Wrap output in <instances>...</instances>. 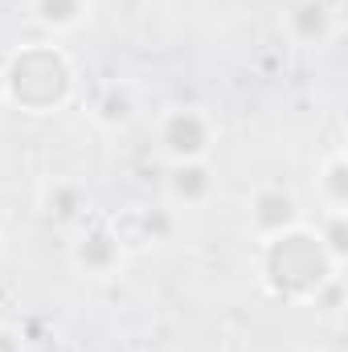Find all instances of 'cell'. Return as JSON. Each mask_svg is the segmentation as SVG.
<instances>
[{
  "instance_id": "cell-1",
  "label": "cell",
  "mask_w": 348,
  "mask_h": 352,
  "mask_svg": "<svg viewBox=\"0 0 348 352\" xmlns=\"http://www.w3.org/2000/svg\"><path fill=\"white\" fill-rule=\"evenodd\" d=\"M332 270H336V263L324 250L320 234H312L303 226H291V230L262 238V283L274 299L307 303L320 295V287Z\"/></svg>"
},
{
  "instance_id": "cell-2",
  "label": "cell",
  "mask_w": 348,
  "mask_h": 352,
  "mask_svg": "<svg viewBox=\"0 0 348 352\" xmlns=\"http://www.w3.org/2000/svg\"><path fill=\"white\" fill-rule=\"evenodd\" d=\"M0 87H4V102H17L33 115H50L70 98L74 66L58 45H29L8 58Z\"/></svg>"
},
{
  "instance_id": "cell-3",
  "label": "cell",
  "mask_w": 348,
  "mask_h": 352,
  "mask_svg": "<svg viewBox=\"0 0 348 352\" xmlns=\"http://www.w3.org/2000/svg\"><path fill=\"white\" fill-rule=\"evenodd\" d=\"M160 144L173 156V164L180 160H205L213 148V119L201 107H173L160 119Z\"/></svg>"
},
{
  "instance_id": "cell-4",
  "label": "cell",
  "mask_w": 348,
  "mask_h": 352,
  "mask_svg": "<svg viewBox=\"0 0 348 352\" xmlns=\"http://www.w3.org/2000/svg\"><path fill=\"white\" fill-rule=\"evenodd\" d=\"M250 221L262 238L279 234V230H291L299 226V209H295V197L283 192V188H262L254 197V209H250Z\"/></svg>"
},
{
  "instance_id": "cell-5",
  "label": "cell",
  "mask_w": 348,
  "mask_h": 352,
  "mask_svg": "<svg viewBox=\"0 0 348 352\" xmlns=\"http://www.w3.org/2000/svg\"><path fill=\"white\" fill-rule=\"evenodd\" d=\"M209 188H213V173H209L205 160H180V164H173V173H168L173 201H180V205H201L209 197Z\"/></svg>"
},
{
  "instance_id": "cell-6",
  "label": "cell",
  "mask_w": 348,
  "mask_h": 352,
  "mask_svg": "<svg viewBox=\"0 0 348 352\" xmlns=\"http://www.w3.org/2000/svg\"><path fill=\"white\" fill-rule=\"evenodd\" d=\"M123 258V246L115 238V230H90L87 238L74 246V263L90 274H107L111 266Z\"/></svg>"
},
{
  "instance_id": "cell-7",
  "label": "cell",
  "mask_w": 348,
  "mask_h": 352,
  "mask_svg": "<svg viewBox=\"0 0 348 352\" xmlns=\"http://www.w3.org/2000/svg\"><path fill=\"white\" fill-rule=\"evenodd\" d=\"M287 29L295 41L312 45V41H324L328 29H332V12L320 4V0H299L291 12H287Z\"/></svg>"
},
{
  "instance_id": "cell-8",
  "label": "cell",
  "mask_w": 348,
  "mask_h": 352,
  "mask_svg": "<svg viewBox=\"0 0 348 352\" xmlns=\"http://www.w3.org/2000/svg\"><path fill=\"white\" fill-rule=\"evenodd\" d=\"M29 4H33V16L54 33L78 29L90 12V0H29Z\"/></svg>"
},
{
  "instance_id": "cell-9",
  "label": "cell",
  "mask_w": 348,
  "mask_h": 352,
  "mask_svg": "<svg viewBox=\"0 0 348 352\" xmlns=\"http://www.w3.org/2000/svg\"><path fill=\"white\" fill-rule=\"evenodd\" d=\"M320 188H324V197H328L332 213H345L340 205H345V197H348V184H345V156H340V152H336V156H328L324 176H320Z\"/></svg>"
},
{
  "instance_id": "cell-10",
  "label": "cell",
  "mask_w": 348,
  "mask_h": 352,
  "mask_svg": "<svg viewBox=\"0 0 348 352\" xmlns=\"http://www.w3.org/2000/svg\"><path fill=\"white\" fill-rule=\"evenodd\" d=\"M94 119L107 123V127L127 123V119H131V98H127V90H119V87L107 90V94L98 98V107H94Z\"/></svg>"
},
{
  "instance_id": "cell-11",
  "label": "cell",
  "mask_w": 348,
  "mask_h": 352,
  "mask_svg": "<svg viewBox=\"0 0 348 352\" xmlns=\"http://www.w3.org/2000/svg\"><path fill=\"white\" fill-rule=\"evenodd\" d=\"M0 352H25L21 336H17L12 328H4V324H0Z\"/></svg>"
},
{
  "instance_id": "cell-12",
  "label": "cell",
  "mask_w": 348,
  "mask_h": 352,
  "mask_svg": "<svg viewBox=\"0 0 348 352\" xmlns=\"http://www.w3.org/2000/svg\"><path fill=\"white\" fill-rule=\"evenodd\" d=\"M0 102H4V87H0Z\"/></svg>"
}]
</instances>
